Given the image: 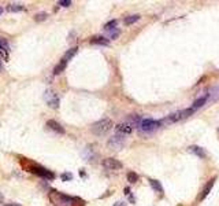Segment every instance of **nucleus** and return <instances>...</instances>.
<instances>
[{"mask_svg":"<svg viewBox=\"0 0 219 206\" xmlns=\"http://www.w3.org/2000/svg\"><path fill=\"white\" fill-rule=\"evenodd\" d=\"M0 68H2V59H0Z\"/></svg>","mask_w":219,"mask_h":206,"instance_id":"2f4dec72","label":"nucleus"},{"mask_svg":"<svg viewBox=\"0 0 219 206\" xmlns=\"http://www.w3.org/2000/svg\"><path fill=\"white\" fill-rule=\"evenodd\" d=\"M91 44H95V46H110V40L103 36H95L91 39Z\"/></svg>","mask_w":219,"mask_h":206,"instance_id":"9d476101","label":"nucleus"},{"mask_svg":"<svg viewBox=\"0 0 219 206\" xmlns=\"http://www.w3.org/2000/svg\"><path fill=\"white\" fill-rule=\"evenodd\" d=\"M66 66H67V61H65V59H60V62L55 66V69H53V74H60V73L66 69Z\"/></svg>","mask_w":219,"mask_h":206,"instance_id":"2eb2a0df","label":"nucleus"},{"mask_svg":"<svg viewBox=\"0 0 219 206\" xmlns=\"http://www.w3.org/2000/svg\"><path fill=\"white\" fill-rule=\"evenodd\" d=\"M114 206H126V204H125V202H115Z\"/></svg>","mask_w":219,"mask_h":206,"instance_id":"bb28decb","label":"nucleus"},{"mask_svg":"<svg viewBox=\"0 0 219 206\" xmlns=\"http://www.w3.org/2000/svg\"><path fill=\"white\" fill-rule=\"evenodd\" d=\"M189 151H190V153H193L195 155H197V157H200V158H205V157H207V153L204 151V148L199 147V146H190Z\"/></svg>","mask_w":219,"mask_h":206,"instance_id":"9b49d317","label":"nucleus"},{"mask_svg":"<svg viewBox=\"0 0 219 206\" xmlns=\"http://www.w3.org/2000/svg\"><path fill=\"white\" fill-rule=\"evenodd\" d=\"M126 177H128V182H129V183H136V182L138 180L137 173H134V172H129Z\"/></svg>","mask_w":219,"mask_h":206,"instance_id":"412c9836","label":"nucleus"},{"mask_svg":"<svg viewBox=\"0 0 219 206\" xmlns=\"http://www.w3.org/2000/svg\"><path fill=\"white\" fill-rule=\"evenodd\" d=\"M207 100H208V95H204V96L199 98L197 100H195V102H193V104H192V109L196 112V110L200 109V107H201V106H204Z\"/></svg>","mask_w":219,"mask_h":206,"instance_id":"f8f14e48","label":"nucleus"},{"mask_svg":"<svg viewBox=\"0 0 219 206\" xmlns=\"http://www.w3.org/2000/svg\"><path fill=\"white\" fill-rule=\"evenodd\" d=\"M4 206H21L19 204H6Z\"/></svg>","mask_w":219,"mask_h":206,"instance_id":"c85d7f7f","label":"nucleus"},{"mask_svg":"<svg viewBox=\"0 0 219 206\" xmlns=\"http://www.w3.org/2000/svg\"><path fill=\"white\" fill-rule=\"evenodd\" d=\"M27 169H29V172L34 173V175H37V176H40V177H44V179H48V180L55 179V175H53L51 170L45 169V168H41V166H39V165L30 166V168H27Z\"/></svg>","mask_w":219,"mask_h":206,"instance_id":"39448f33","label":"nucleus"},{"mask_svg":"<svg viewBox=\"0 0 219 206\" xmlns=\"http://www.w3.org/2000/svg\"><path fill=\"white\" fill-rule=\"evenodd\" d=\"M111 128H112V121H111L110 118H103V120H100V121L95 122L93 125H92L91 131H92V134H95L96 136H103V135H106Z\"/></svg>","mask_w":219,"mask_h":206,"instance_id":"f03ea898","label":"nucleus"},{"mask_svg":"<svg viewBox=\"0 0 219 206\" xmlns=\"http://www.w3.org/2000/svg\"><path fill=\"white\" fill-rule=\"evenodd\" d=\"M58 4L62 6V7H69V6H71V2L70 0H60Z\"/></svg>","mask_w":219,"mask_h":206,"instance_id":"393cba45","label":"nucleus"},{"mask_svg":"<svg viewBox=\"0 0 219 206\" xmlns=\"http://www.w3.org/2000/svg\"><path fill=\"white\" fill-rule=\"evenodd\" d=\"M160 125H162V121H155V120H151V118H145L140 122L138 131L141 134H150V132L158 129Z\"/></svg>","mask_w":219,"mask_h":206,"instance_id":"7ed1b4c3","label":"nucleus"},{"mask_svg":"<svg viewBox=\"0 0 219 206\" xmlns=\"http://www.w3.org/2000/svg\"><path fill=\"white\" fill-rule=\"evenodd\" d=\"M108 33H110V39L115 40L116 37H118L119 34H120V30H119V29H114V30H110Z\"/></svg>","mask_w":219,"mask_h":206,"instance_id":"4be33fe9","label":"nucleus"},{"mask_svg":"<svg viewBox=\"0 0 219 206\" xmlns=\"http://www.w3.org/2000/svg\"><path fill=\"white\" fill-rule=\"evenodd\" d=\"M140 20V15L136 14V15H130V17H126L125 20H123V24L125 25H132L134 24V22H137Z\"/></svg>","mask_w":219,"mask_h":206,"instance_id":"f3484780","label":"nucleus"},{"mask_svg":"<svg viewBox=\"0 0 219 206\" xmlns=\"http://www.w3.org/2000/svg\"><path fill=\"white\" fill-rule=\"evenodd\" d=\"M47 18H48V14H47V12H37V14L34 15V20H36L37 22L45 21Z\"/></svg>","mask_w":219,"mask_h":206,"instance_id":"aec40b11","label":"nucleus"},{"mask_svg":"<svg viewBox=\"0 0 219 206\" xmlns=\"http://www.w3.org/2000/svg\"><path fill=\"white\" fill-rule=\"evenodd\" d=\"M116 24H118V21H116V20H112V21L107 22V24L104 25V30L110 32V30H114V29H116Z\"/></svg>","mask_w":219,"mask_h":206,"instance_id":"6ab92c4d","label":"nucleus"},{"mask_svg":"<svg viewBox=\"0 0 219 206\" xmlns=\"http://www.w3.org/2000/svg\"><path fill=\"white\" fill-rule=\"evenodd\" d=\"M2 48H8V43L6 39H2V37H0V50Z\"/></svg>","mask_w":219,"mask_h":206,"instance_id":"b1692460","label":"nucleus"},{"mask_svg":"<svg viewBox=\"0 0 219 206\" xmlns=\"http://www.w3.org/2000/svg\"><path fill=\"white\" fill-rule=\"evenodd\" d=\"M60 177H62L63 182H66V180H71L73 179V175H71V173H63Z\"/></svg>","mask_w":219,"mask_h":206,"instance_id":"a878e982","label":"nucleus"},{"mask_svg":"<svg viewBox=\"0 0 219 206\" xmlns=\"http://www.w3.org/2000/svg\"><path fill=\"white\" fill-rule=\"evenodd\" d=\"M49 201L52 202L53 206H78L80 204L84 205V202L81 199L65 195L62 192L56 191V190H51L49 191Z\"/></svg>","mask_w":219,"mask_h":206,"instance_id":"f257e3e1","label":"nucleus"},{"mask_svg":"<svg viewBox=\"0 0 219 206\" xmlns=\"http://www.w3.org/2000/svg\"><path fill=\"white\" fill-rule=\"evenodd\" d=\"M115 132H116V135H123V136L129 135L133 132V125L129 122H120L115 126Z\"/></svg>","mask_w":219,"mask_h":206,"instance_id":"6e6552de","label":"nucleus"},{"mask_svg":"<svg viewBox=\"0 0 219 206\" xmlns=\"http://www.w3.org/2000/svg\"><path fill=\"white\" fill-rule=\"evenodd\" d=\"M103 166L108 170H118V169H122V162L115 158H106L103 160Z\"/></svg>","mask_w":219,"mask_h":206,"instance_id":"0eeeda50","label":"nucleus"},{"mask_svg":"<svg viewBox=\"0 0 219 206\" xmlns=\"http://www.w3.org/2000/svg\"><path fill=\"white\" fill-rule=\"evenodd\" d=\"M126 140H125V136L123 135H115L108 140V147L111 150H120V148L125 146Z\"/></svg>","mask_w":219,"mask_h":206,"instance_id":"423d86ee","label":"nucleus"},{"mask_svg":"<svg viewBox=\"0 0 219 206\" xmlns=\"http://www.w3.org/2000/svg\"><path fill=\"white\" fill-rule=\"evenodd\" d=\"M77 51H78V48L77 47H73V48H70V50H67V51H66V54L65 55H63V58L62 59H65V61H70V59L73 58V56L75 55V54H77Z\"/></svg>","mask_w":219,"mask_h":206,"instance_id":"dca6fc26","label":"nucleus"},{"mask_svg":"<svg viewBox=\"0 0 219 206\" xmlns=\"http://www.w3.org/2000/svg\"><path fill=\"white\" fill-rule=\"evenodd\" d=\"M0 201H3V195L2 194H0Z\"/></svg>","mask_w":219,"mask_h":206,"instance_id":"c756f323","label":"nucleus"},{"mask_svg":"<svg viewBox=\"0 0 219 206\" xmlns=\"http://www.w3.org/2000/svg\"><path fill=\"white\" fill-rule=\"evenodd\" d=\"M8 51H10L8 48H2V50H0V56H2L4 61H7V59H8Z\"/></svg>","mask_w":219,"mask_h":206,"instance_id":"5701e85b","label":"nucleus"},{"mask_svg":"<svg viewBox=\"0 0 219 206\" xmlns=\"http://www.w3.org/2000/svg\"><path fill=\"white\" fill-rule=\"evenodd\" d=\"M215 180H217V179H215V177H214V179H211V180H209V182L207 183V184H205L204 190H203V194H201V196H200V198H201V199H204L205 196H207V195L209 194V191H211V190H212V187H214Z\"/></svg>","mask_w":219,"mask_h":206,"instance_id":"ddd939ff","label":"nucleus"},{"mask_svg":"<svg viewBox=\"0 0 219 206\" xmlns=\"http://www.w3.org/2000/svg\"><path fill=\"white\" fill-rule=\"evenodd\" d=\"M150 183H151V187L155 190V191H158V192H163V187H162L160 182H158V180H150Z\"/></svg>","mask_w":219,"mask_h":206,"instance_id":"a211bd4d","label":"nucleus"},{"mask_svg":"<svg viewBox=\"0 0 219 206\" xmlns=\"http://www.w3.org/2000/svg\"><path fill=\"white\" fill-rule=\"evenodd\" d=\"M47 126H49V129L55 131L56 134H60V135L65 134V128H63L58 121H55V120H48V121H47Z\"/></svg>","mask_w":219,"mask_h":206,"instance_id":"1a4fd4ad","label":"nucleus"},{"mask_svg":"<svg viewBox=\"0 0 219 206\" xmlns=\"http://www.w3.org/2000/svg\"><path fill=\"white\" fill-rule=\"evenodd\" d=\"M2 12H3V8H2V7H0V14H2Z\"/></svg>","mask_w":219,"mask_h":206,"instance_id":"7c9ffc66","label":"nucleus"},{"mask_svg":"<svg viewBox=\"0 0 219 206\" xmlns=\"http://www.w3.org/2000/svg\"><path fill=\"white\" fill-rule=\"evenodd\" d=\"M25 10V6L19 4V3H11V4L7 6V11L10 12H19Z\"/></svg>","mask_w":219,"mask_h":206,"instance_id":"4468645a","label":"nucleus"},{"mask_svg":"<svg viewBox=\"0 0 219 206\" xmlns=\"http://www.w3.org/2000/svg\"><path fill=\"white\" fill-rule=\"evenodd\" d=\"M44 99H45L47 104L51 107V109H58L59 107V96L56 92H53L52 90H47L45 92H44Z\"/></svg>","mask_w":219,"mask_h":206,"instance_id":"20e7f679","label":"nucleus"},{"mask_svg":"<svg viewBox=\"0 0 219 206\" xmlns=\"http://www.w3.org/2000/svg\"><path fill=\"white\" fill-rule=\"evenodd\" d=\"M125 194L126 195H130V188H129V187H126V188H125Z\"/></svg>","mask_w":219,"mask_h":206,"instance_id":"cd10ccee","label":"nucleus"}]
</instances>
